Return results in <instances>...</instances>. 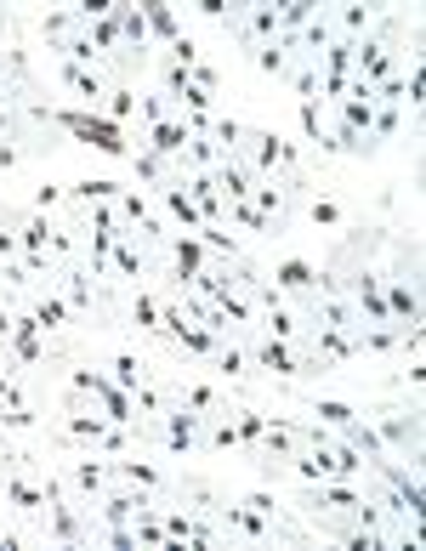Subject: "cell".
I'll list each match as a JSON object with an SVG mask.
<instances>
[{
  "instance_id": "obj_22",
  "label": "cell",
  "mask_w": 426,
  "mask_h": 551,
  "mask_svg": "<svg viewBox=\"0 0 426 551\" xmlns=\"http://www.w3.org/2000/svg\"><path fill=\"white\" fill-rule=\"evenodd\" d=\"M6 506L40 523V517H46V489H35L29 478H6Z\"/></svg>"
},
{
  "instance_id": "obj_7",
  "label": "cell",
  "mask_w": 426,
  "mask_h": 551,
  "mask_svg": "<svg viewBox=\"0 0 426 551\" xmlns=\"http://www.w3.org/2000/svg\"><path fill=\"white\" fill-rule=\"evenodd\" d=\"M375 472L387 478V489H392V495L404 500V517H409V523H421V517H426V495H421V478H415V472H404V466H398V461H387V455L375 461Z\"/></svg>"
},
{
  "instance_id": "obj_50",
  "label": "cell",
  "mask_w": 426,
  "mask_h": 551,
  "mask_svg": "<svg viewBox=\"0 0 426 551\" xmlns=\"http://www.w3.org/2000/svg\"><path fill=\"white\" fill-rule=\"evenodd\" d=\"M12 324H18V313H12V302H0V341L12 336Z\"/></svg>"
},
{
  "instance_id": "obj_45",
  "label": "cell",
  "mask_w": 426,
  "mask_h": 551,
  "mask_svg": "<svg viewBox=\"0 0 426 551\" xmlns=\"http://www.w3.org/2000/svg\"><path fill=\"white\" fill-rule=\"evenodd\" d=\"M63 199H69V188H57V182H40V188H35V211L46 216L52 205H63Z\"/></svg>"
},
{
  "instance_id": "obj_10",
  "label": "cell",
  "mask_w": 426,
  "mask_h": 551,
  "mask_svg": "<svg viewBox=\"0 0 426 551\" xmlns=\"http://www.w3.org/2000/svg\"><path fill=\"white\" fill-rule=\"evenodd\" d=\"M108 466H114V483H137V489H148V495H171V478H165L154 461L131 455V449H125L120 461H108Z\"/></svg>"
},
{
  "instance_id": "obj_13",
  "label": "cell",
  "mask_w": 426,
  "mask_h": 551,
  "mask_svg": "<svg viewBox=\"0 0 426 551\" xmlns=\"http://www.w3.org/2000/svg\"><path fill=\"white\" fill-rule=\"evenodd\" d=\"M29 313H35L40 336H57V330H69L74 324V307L63 302V290H40L35 302H29Z\"/></svg>"
},
{
  "instance_id": "obj_2",
  "label": "cell",
  "mask_w": 426,
  "mask_h": 551,
  "mask_svg": "<svg viewBox=\"0 0 426 551\" xmlns=\"http://www.w3.org/2000/svg\"><path fill=\"white\" fill-rule=\"evenodd\" d=\"M211 517L222 523V529H239L245 540H256V546H273V540H302L296 529H284L279 517L256 512V506H245V500H222V506H216Z\"/></svg>"
},
{
  "instance_id": "obj_38",
  "label": "cell",
  "mask_w": 426,
  "mask_h": 551,
  "mask_svg": "<svg viewBox=\"0 0 426 551\" xmlns=\"http://www.w3.org/2000/svg\"><path fill=\"white\" fill-rule=\"evenodd\" d=\"M194 239H199V245H205V250H216L222 262H239V239H233L228 228H199Z\"/></svg>"
},
{
  "instance_id": "obj_54",
  "label": "cell",
  "mask_w": 426,
  "mask_h": 551,
  "mask_svg": "<svg viewBox=\"0 0 426 551\" xmlns=\"http://www.w3.org/2000/svg\"><path fill=\"white\" fill-rule=\"evenodd\" d=\"M0 57H6V46H0Z\"/></svg>"
},
{
  "instance_id": "obj_15",
  "label": "cell",
  "mask_w": 426,
  "mask_h": 551,
  "mask_svg": "<svg viewBox=\"0 0 426 551\" xmlns=\"http://www.w3.org/2000/svg\"><path fill=\"white\" fill-rule=\"evenodd\" d=\"M177 404H188V409H199V415H228V392L222 387H211V381H182L177 392H171Z\"/></svg>"
},
{
  "instance_id": "obj_47",
  "label": "cell",
  "mask_w": 426,
  "mask_h": 551,
  "mask_svg": "<svg viewBox=\"0 0 426 551\" xmlns=\"http://www.w3.org/2000/svg\"><path fill=\"white\" fill-rule=\"evenodd\" d=\"M18 137H6V143H0V171H18Z\"/></svg>"
},
{
  "instance_id": "obj_33",
  "label": "cell",
  "mask_w": 426,
  "mask_h": 551,
  "mask_svg": "<svg viewBox=\"0 0 426 551\" xmlns=\"http://www.w3.org/2000/svg\"><path fill=\"white\" fill-rule=\"evenodd\" d=\"M262 427H267V415H262V409L233 404V432H239V444H245V449H256V444H262Z\"/></svg>"
},
{
  "instance_id": "obj_37",
  "label": "cell",
  "mask_w": 426,
  "mask_h": 551,
  "mask_svg": "<svg viewBox=\"0 0 426 551\" xmlns=\"http://www.w3.org/2000/svg\"><path fill=\"white\" fill-rule=\"evenodd\" d=\"M137 114V86H125V80H114V91H108V120L125 125Z\"/></svg>"
},
{
  "instance_id": "obj_48",
  "label": "cell",
  "mask_w": 426,
  "mask_h": 551,
  "mask_svg": "<svg viewBox=\"0 0 426 551\" xmlns=\"http://www.w3.org/2000/svg\"><path fill=\"white\" fill-rule=\"evenodd\" d=\"M245 506H256V512H267V517H279V500L267 495V489H256V495H250Z\"/></svg>"
},
{
  "instance_id": "obj_36",
  "label": "cell",
  "mask_w": 426,
  "mask_h": 551,
  "mask_svg": "<svg viewBox=\"0 0 426 551\" xmlns=\"http://www.w3.org/2000/svg\"><path fill=\"white\" fill-rule=\"evenodd\" d=\"M131 404H137V421H160L165 404H171V392H160V387H148V381H142V387L131 392Z\"/></svg>"
},
{
  "instance_id": "obj_14",
  "label": "cell",
  "mask_w": 426,
  "mask_h": 551,
  "mask_svg": "<svg viewBox=\"0 0 426 551\" xmlns=\"http://www.w3.org/2000/svg\"><path fill=\"white\" fill-rule=\"evenodd\" d=\"M80 29H86V23H80V12H74V6H52V12L40 18V40H46L57 57H63V46H69Z\"/></svg>"
},
{
  "instance_id": "obj_44",
  "label": "cell",
  "mask_w": 426,
  "mask_h": 551,
  "mask_svg": "<svg viewBox=\"0 0 426 551\" xmlns=\"http://www.w3.org/2000/svg\"><path fill=\"white\" fill-rule=\"evenodd\" d=\"M404 103H409V114H421V103H426V69L421 63H415L409 80H404Z\"/></svg>"
},
{
  "instance_id": "obj_43",
  "label": "cell",
  "mask_w": 426,
  "mask_h": 551,
  "mask_svg": "<svg viewBox=\"0 0 426 551\" xmlns=\"http://www.w3.org/2000/svg\"><path fill=\"white\" fill-rule=\"evenodd\" d=\"M290 86H296L302 103H307V97H319V63H307V57H302V69L290 74Z\"/></svg>"
},
{
  "instance_id": "obj_52",
  "label": "cell",
  "mask_w": 426,
  "mask_h": 551,
  "mask_svg": "<svg viewBox=\"0 0 426 551\" xmlns=\"http://www.w3.org/2000/svg\"><path fill=\"white\" fill-rule=\"evenodd\" d=\"M0 512H6V483H0Z\"/></svg>"
},
{
  "instance_id": "obj_17",
  "label": "cell",
  "mask_w": 426,
  "mask_h": 551,
  "mask_svg": "<svg viewBox=\"0 0 426 551\" xmlns=\"http://www.w3.org/2000/svg\"><path fill=\"white\" fill-rule=\"evenodd\" d=\"M57 80L74 91V97H86V103H97V97H108V86H103V69H80V63H63L57 57Z\"/></svg>"
},
{
  "instance_id": "obj_11",
  "label": "cell",
  "mask_w": 426,
  "mask_h": 551,
  "mask_svg": "<svg viewBox=\"0 0 426 551\" xmlns=\"http://www.w3.org/2000/svg\"><path fill=\"white\" fill-rule=\"evenodd\" d=\"M188 137H194V131H188V120H165V125H154V131H142V143L137 148H148V154H160L165 165H177L182 160V148H188Z\"/></svg>"
},
{
  "instance_id": "obj_3",
  "label": "cell",
  "mask_w": 426,
  "mask_h": 551,
  "mask_svg": "<svg viewBox=\"0 0 426 551\" xmlns=\"http://www.w3.org/2000/svg\"><path fill=\"white\" fill-rule=\"evenodd\" d=\"M375 438L387 449H398V455H421V409H375Z\"/></svg>"
},
{
  "instance_id": "obj_35",
  "label": "cell",
  "mask_w": 426,
  "mask_h": 551,
  "mask_svg": "<svg viewBox=\"0 0 426 551\" xmlns=\"http://www.w3.org/2000/svg\"><path fill=\"white\" fill-rule=\"evenodd\" d=\"M137 108H142V131H154V125L177 120V108H171V97H165V91H148V97H137Z\"/></svg>"
},
{
  "instance_id": "obj_26",
  "label": "cell",
  "mask_w": 426,
  "mask_h": 551,
  "mask_svg": "<svg viewBox=\"0 0 426 551\" xmlns=\"http://www.w3.org/2000/svg\"><path fill=\"white\" fill-rule=\"evenodd\" d=\"M171 341H177L182 353H194V358H216V347H222V341H228V336H211L205 324L182 319V330H177V336H171Z\"/></svg>"
},
{
  "instance_id": "obj_39",
  "label": "cell",
  "mask_w": 426,
  "mask_h": 551,
  "mask_svg": "<svg viewBox=\"0 0 426 551\" xmlns=\"http://www.w3.org/2000/svg\"><path fill=\"white\" fill-rule=\"evenodd\" d=\"M211 143L222 148V154H239V148H245V125L239 120H211Z\"/></svg>"
},
{
  "instance_id": "obj_5",
  "label": "cell",
  "mask_w": 426,
  "mask_h": 551,
  "mask_svg": "<svg viewBox=\"0 0 426 551\" xmlns=\"http://www.w3.org/2000/svg\"><path fill=\"white\" fill-rule=\"evenodd\" d=\"M114 211H120V228H125V233H142L148 245H160V239H165V222L154 216V205H148L137 188H125V194L114 199Z\"/></svg>"
},
{
  "instance_id": "obj_24",
  "label": "cell",
  "mask_w": 426,
  "mask_h": 551,
  "mask_svg": "<svg viewBox=\"0 0 426 551\" xmlns=\"http://www.w3.org/2000/svg\"><path fill=\"white\" fill-rule=\"evenodd\" d=\"M108 381L120 392H137L142 381H148V364H142L137 353H108Z\"/></svg>"
},
{
  "instance_id": "obj_21",
  "label": "cell",
  "mask_w": 426,
  "mask_h": 551,
  "mask_svg": "<svg viewBox=\"0 0 426 551\" xmlns=\"http://www.w3.org/2000/svg\"><path fill=\"white\" fill-rule=\"evenodd\" d=\"M142 23H148V35H154V40H165V46H171V40L182 35L177 6H171V0H142Z\"/></svg>"
},
{
  "instance_id": "obj_34",
  "label": "cell",
  "mask_w": 426,
  "mask_h": 551,
  "mask_svg": "<svg viewBox=\"0 0 426 551\" xmlns=\"http://www.w3.org/2000/svg\"><path fill=\"white\" fill-rule=\"evenodd\" d=\"M131 160H137V177L148 182V188H154V194H160L165 182H171V165H165L160 154H148V148H131Z\"/></svg>"
},
{
  "instance_id": "obj_23",
  "label": "cell",
  "mask_w": 426,
  "mask_h": 551,
  "mask_svg": "<svg viewBox=\"0 0 426 551\" xmlns=\"http://www.w3.org/2000/svg\"><path fill=\"white\" fill-rule=\"evenodd\" d=\"M211 370L222 375V381H250V347H239V341H222L211 358Z\"/></svg>"
},
{
  "instance_id": "obj_31",
  "label": "cell",
  "mask_w": 426,
  "mask_h": 551,
  "mask_svg": "<svg viewBox=\"0 0 426 551\" xmlns=\"http://www.w3.org/2000/svg\"><path fill=\"white\" fill-rule=\"evenodd\" d=\"M290 52H296V40H267V46H256V69L262 74H290Z\"/></svg>"
},
{
  "instance_id": "obj_41",
  "label": "cell",
  "mask_w": 426,
  "mask_h": 551,
  "mask_svg": "<svg viewBox=\"0 0 426 551\" xmlns=\"http://www.w3.org/2000/svg\"><path fill=\"white\" fill-rule=\"evenodd\" d=\"M353 341H358V353H392L404 336H398V330H358Z\"/></svg>"
},
{
  "instance_id": "obj_20",
  "label": "cell",
  "mask_w": 426,
  "mask_h": 551,
  "mask_svg": "<svg viewBox=\"0 0 426 551\" xmlns=\"http://www.w3.org/2000/svg\"><path fill=\"white\" fill-rule=\"evenodd\" d=\"M160 205H165V216H171V222H182V233H199V205L188 199V188H182V182H165Z\"/></svg>"
},
{
  "instance_id": "obj_6",
  "label": "cell",
  "mask_w": 426,
  "mask_h": 551,
  "mask_svg": "<svg viewBox=\"0 0 426 551\" xmlns=\"http://www.w3.org/2000/svg\"><path fill=\"white\" fill-rule=\"evenodd\" d=\"M302 449V421H284V415H267L262 427V444H256V455H262L267 466H284L290 455Z\"/></svg>"
},
{
  "instance_id": "obj_42",
  "label": "cell",
  "mask_w": 426,
  "mask_h": 551,
  "mask_svg": "<svg viewBox=\"0 0 426 551\" xmlns=\"http://www.w3.org/2000/svg\"><path fill=\"white\" fill-rule=\"evenodd\" d=\"M296 114H302V131H307V137H313V143H324V103H319V97L296 103Z\"/></svg>"
},
{
  "instance_id": "obj_30",
  "label": "cell",
  "mask_w": 426,
  "mask_h": 551,
  "mask_svg": "<svg viewBox=\"0 0 426 551\" xmlns=\"http://www.w3.org/2000/svg\"><path fill=\"white\" fill-rule=\"evenodd\" d=\"M307 415H319L324 427H336V432L358 421V409H353V404H341V398H307Z\"/></svg>"
},
{
  "instance_id": "obj_53",
  "label": "cell",
  "mask_w": 426,
  "mask_h": 551,
  "mask_svg": "<svg viewBox=\"0 0 426 551\" xmlns=\"http://www.w3.org/2000/svg\"><path fill=\"white\" fill-rule=\"evenodd\" d=\"M6 222H12V216H6V211H0V228H6Z\"/></svg>"
},
{
  "instance_id": "obj_16",
  "label": "cell",
  "mask_w": 426,
  "mask_h": 551,
  "mask_svg": "<svg viewBox=\"0 0 426 551\" xmlns=\"http://www.w3.org/2000/svg\"><path fill=\"white\" fill-rule=\"evenodd\" d=\"M199 267H211V262H205V245H199L194 233H182L177 245H171V290H182Z\"/></svg>"
},
{
  "instance_id": "obj_4",
  "label": "cell",
  "mask_w": 426,
  "mask_h": 551,
  "mask_svg": "<svg viewBox=\"0 0 426 551\" xmlns=\"http://www.w3.org/2000/svg\"><path fill=\"white\" fill-rule=\"evenodd\" d=\"M199 432H205V415L171 398L165 415H160V444L171 449V455H188V449H199Z\"/></svg>"
},
{
  "instance_id": "obj_51",
  "label": "cell",
  "mask_w": 426,
  "mask_h": 551,
  "mask_svg": "<svg viewBox=\"0 0 426 551\" xmlns=\"http://www.w3.org/2000/svg\"><path fill=\"white\" fill-rule=\"evenodd\" d=\"M18 546H23V534H12V529L0 534V551H18Z\"/></svg>"
},
{
  "instance_id": "obj_28",
  "label": "cell",
  "mask_w": 426,
  "mask_h": 551,
  "mask_svg": "<svg viewBox=\"0 0 426 551\" xmlns=\"http://www.w3.org/2000/svg\"><path fill=\"white\" fill-rule=\"evenodd\" d=\"M108 267H114L120 279H131V285H142V279H148V256H142V250L131 245V239H120V245H114V256H108Z\"/></svg>"
},
{
  "instance_id": "obj_46",
  "label": "cell",
  "mask_w": 426,
  "mask_h": 551,
  "mask_svg": "<svg viewBox=\"0 0 426 551\" xmlns=\"http://www.w3.org/2000/svg\"><path fill=\"white\" fill-rule=\"evenodd\" d=\"M18 256H23V245H18V228L6 222V228H0V267H6V262H18Z\"/></svg>"
},
{
  "instance_id": "obj_12",
  "label": "cell",
  "mask_w": 426,
  "mask_h": 551,
  "mask_svg": "<svg viewBox=\"0 0 426 551\" xmlns=\"http://www.w3.org/2000/svg\"><path fill=\"white\" fill-rule=\"evenodd\" d=\"M211 177H216V194L228 199V205H239V199L256 194V177H250V165L239 160V154H228V160H222V165L211 171Z\"/></svg>"
},
{
  "instance_id": "obj_49",
  "label": "cell",
  "mask_w": 426,
  "mask_h": 551,
  "mask_svg": "<svg viewBox=\"0 0 426 551\" xmlns=\"http://www.w3.org/2000/svg\"><path fill=\"white\" fill-rule=\"evenodd\" d=\"M421 381H426V364H421V358H409V370H404V387H409V392H421Z\"/></svg>"
},
{
  "instance_id": "obj_19",
  "label": "cell",
  "mask_w": 426,
  "mask_h": 551,
  "mask_svg": "<svg viewBox=\"0 0 426 551\" xmlns=\"http://www.w3.org/2000/svg\"><path fill=\"white\" fill-rule=\"evenodd\" d=\"M114 427L108 415H97V409H69V421H63V438H74V444H103V432Z\"/></svg>"
},
{
  "instance_id": "obj_8",
  "label": "cell",
  "mask_w": 426,
  "mask_h": 551,
  "mask_svg": "<svg viewBox=\"0 0 426 551\" xmlns=\"http://www.w3.org/2000/svg\"><path fill=\"white\" fill-rule=\"evenodd\" d=\"M267 285L284 290V296H313V285H319V267L307 262V256H284V262H273V273H267Z\"/></svg>"
},
{
  "instance_id": "obj_18",
  "label": "cell",
  "mask_w": 426,
  "mask_h": 551,
  "mask_svg": "<svg viewBox=\"0 0 426 551\" xmlns=\"http://www.w3.org/2000/svg\"><path fill=\"white\" fill-rule=\"evenodd\" d=\"M114 29H120L125 57H131V52L142 57V46H148V23H142V6H125V0H114Z\"/></svg>"
},
{
  "instance_id": "obj_32",
  "label": "cell",
  "mask_w": 426,
  "mask_h": 551,
  "mask_svg": "<svg viewBox=\"0 0 426 551\" xmlns=\"http://www.w3.org/2000/svg\"><path fill=\"white\" fill-rule=\"evenodd\" d=\"M302 216L313 222V228H347V211H341V199H330V194L307 199V205H302Z\"/></svg>"
},
{
  "instance_id": "obj_29",
  "label": "cell",
  "mask_w": 426,
  "mask_h": 551,
  "mask_svg": "<svg viewBox=\"0 0 426 551\" xmlns=\"http://www.w3.org/2000/svg\"><path fill=\"white\" fill-rule=\"evenodd\" d=\"M120 194H125V188L114 177H86V182H74V188H69V199L80 205V211H86V205H103V199H120Z\"/></svg>"
},
{
  "instance_id": "obj_25",
  "label": "cell",
  "mask_w": 426,
  "mask_h": 551,
  "mask_svg": "<svg viewBox=\"0 0 426 551\" xmlns=\"http://www.w3.org/2000/svg\"><path fill=\"white\" fill-rule=\"evenodd\" d=\"M319 18V0H279V40H296Z\"/></svg>"
},
{
  "instance_id": "obj_9",
  "label": "cell",
  "mask_w": 426,
  "mask_h": 551,
  "mask_svg": "<svg viewBox=\"0 0 426 551\" xmlns=\"http://www.w3.org/2000/svg\"><path fill=\"white\" fill-rule=\"evenodd\" d=\"M63 483H69L74 500H86V506H91V500H97L108 483H114V466H108V461H91V455H86V461H74L69 472H63Z\"/></svg>"
},
{
  "instance_id": "obj_1",
  "label": "cell",
  "mask_w": 426,
  "mask_h": 551,
  "mask_svg": "<svg viewBox=\"0 0 426 551\" xmlns=\"http://www.w3.org/2000/svg\"><path fill=\"white\" fill-rule=\"evenodd\" d=\"M29 120L63 125L69 137H80V143H91V148H103V154H114V160H125V154H131V143H125V125H114L108 114H97V108H46V103H29Z\"/></svg>"
},
{
  "instance_id": "obj_27",
  "label": "cell",
  "mask_w": 426,
  "mask_h": 551,
  "mask_svg": "<svg viewBox=\"0 0 426 551\" xmlns=\"http://www.w3.org/2000/svg\"><path fill=\"white\" fill-rule=\"evenodd\" d=\"M125 324H137L148 336H160V296H148V290H131V307H125Z\"/></svg>"
},
{
  "instance_id": "obj_40",
  "label": "cell",
  "mask_w": 426,
  "mask_h": 551,
  "mask_svg": "<svg viewBox=\"0 0 426 551\" xmlns=\"http://www.w3.org/2000/svg\"><path fill=\"white\" fill-rule=\"evenodd\" d=\"M364 23H370V6H341L336 12V40H358Z\"/></svg>"
}]
</instances>
